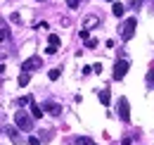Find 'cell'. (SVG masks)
<instances>
[{
    "label": "cell",
    "mask_w": 154,
    "mask_h": 145,
    "mask_svg": "<svg viewBox=\"0 0 154 145\" xmlns=\"http://www.w3.org/2000/svg\"><path fill=\"white\" fill-rule=\"evenodd\" d=\"M14 124H17V128H19V131L31 133V131H33V117H31V114H26L24 109H19V112L14 114Z\"/></svg>",
    "instance_id": "cell-1"
},
{
    "label": "cell",
    "mask_w": 154,
    "mask_h": 145,
    "mask_svg": "<svg viewBox=\"0 0 154 145\" xmlns=\"http://www.w3.org/2000/svg\"><path fill=\"white\" fill-rule=\"evenodd\" d=\"M135 26H137V19H135V17L126 19V21L121 24V29H119L121 38H123V40H131V38H133V34H135Z\"/></svg>",
    "instance_id": "cell-2"
},
{
    "label": "cell",
    "mask_w": 154,
    "mask_h": 145,
    "mask_svg": "<svg viewBox=\"0 0 154 145\" xmlns=\"http://www.w3.org/2000/svg\"><path fill=\"white\" fill-rule=\"evenodd\" d=\"M116 112H119V119L121 121H131V105H128V98H119V105H116Z\"/></svg>",
    "instance_id": "cell-3"
},
{
    "label": "cell",
    "mask_w": 154,
    "mask_h": 145,
    "mask_svg": "<svg viewBox=\"0 0 154 145\" xmlns=\"http://www.w3.org/2000/svg\"><path fill=\"white\" fill-rule=\"evenodd\" d=\"M128 69H131L128 60H119V62L114 64V74H112V76H114V81H121V79L128 74Z\"/></svg>",
    "instance_id": "cell-4"
},
{
    "label": "cell",
    "mask_w": 154,
    "mask_h": 145,
    "mask_svg": "<svg viewBox=\"0 0 154 145\" xmlns=\"http://www.w3.org/2000/svg\"><path fill=\"white\" fill-rule=\"evenodd\" d=\"M40 67H43V60L40 57H29L21 64V72H33V69H40Z\"/></svg>",
    "instance_id": "cell-5"
},
{
    "label": "cell",
    "mask_w": 154,
    "mask_h": 145,
    "mask_svg": "<svg viewBox=\"0 0 154 145\" xmlns=\"http://www.w3.org/2000/svg\"><path fill=\"white\" fill-rule=\"evenodd\" d=\"M43 107H45L48 114H52V117H59V114H62V105H59V102H45Z\"/></svg>",
    "instance_id": "cell-6"
},
{
    "label": "cell",
    "mask_w": 154,
    "mask_h": 145,
    "mask_svg": "<svg viewBox=\"0 0 154 145\" xmlns=\"http://www.w3.org/2000/svg\"><path fill=\"white\" fill-rule=\"evenodd\" d=\"M97 24H100V17H95V14H93V17H85V19H83V29H85V31L95 29Z\"/></svg>",
    "instance_id": "cell-7"
},
{
    "label": "cell",
    "mask_w": 154,
    "mask_h": 145,
    "mask_svg": "<svg viewBox=\"0 0 154 145\" xmlns=\"http://www.w3.org/2000/svg\"><path fill=\"white\" fill-rule=\"evenodd\" d=\"M123 12H126V5L123 2H114L112 5V14L114 17H123Z\"/></svg>",
    "instance_id": "cell-8"
},
{
    "label": "cell",
    "mask_w": 154,
    "mask_h": 145,
    "mask_svg": "<svg viewBox=\"0 0 154 145\" xmlns=\"http://www.w3.org/2000/svg\"><path fill=\"white\" fill-rule=\"evenodd\" d=\"M109 100H112V93H109V88H102V91H100V102L107 107V105H109Z\"/></svg>",
    "instance_id": "cell-9"
},
{
    "label": "cell",
    "mask_w": 154,
    "mask_h": 145,
    "mask_svg": "<svg viewBox=\"0 0 154 145\" xmlns=\"http://www.w3.org/2000/svg\"><path fill=\"white\" fill-rule=\"evenodd\" d=\"M29 81H31V74H29V72H21L19 79H17V83H19L21 88H26V86H29Z\"/></svg>",
    "instance_id": "cell-10"
},
{
    "label": "cell",
    "mask_w": 154,
    "mask_h": 145,
    "mask_svg": "<svg viewBox=\"0 0 154 145\" xmlns=\"http://www.w3.org/2000/svg\"><path fill=\"white\" fill-rule=\"evenodd\" d=\"M31 117H33V119H40V117H43V107H38L36 102H31Z\"/></svg>",
    "instance_id": "cell-11"
},
{
    "label": "cell",
    "mask_w": 154,
    "mask_h": 145,
    "mask_svg": "<svg viewBox=\"0 0 154 145\" xmlns=\"http://www.w3.org/2000/svg\"><path fill=\"white\" fill-rule=\"evenodd\" d=\"M74 145H95V143H93V138H85V136H78V138H74Z\"/></svg>",
    "instance_id": "cell-12"
},
{
    "label": "cell",
    "mask_w": 154,
    "mask_h": 145,
    "mask_svg": "<svg viewBox=\"0 0 154 145\" xmlns=\"http://www.w3.org/2000/svg\"><path fill=\"white\" fill-rule=\"evenodd\" d=\"M7 136L12 138V143H14V145H21V138H19V133H17L14 128H7Z\"/></svg>",
    "instance_id": "cell-13"
},
{
    "label": "cell",
    "mask_w": 154,
    "mask_h": 145,
    "mask_svg": "<svg viewBox=\"0 0 154 145\" xmlns=\"http://www.w3.org/2000/svg\"><path fill=\"white\" fill-rule=\"evenodd\" d=\"M48 45H52V48L59 50V36L57 34H50V36H48Z\"/></svg>",
    "instance_id": "cell-14"
},
{
    "label": "cell",
    "mask_w": 154,
    "mask_h": 145,
    "mask_svg": "<svg viewBox=\"0 0 154 145\" xmlns=\"http://www.w3.org/2000/svg\"><path fill=\"white\" fill-rule=\"evenodd\" d=\"M48 76H50V81H57L59 76H62V69H59V67H57V69H50V72H48Z\"/></svg>",
    "instance_id": "cell-15"
},
{
    "label": "cell",
    "mask_w": 154,
    "mask_h": 145,
    "mask_svg": "<svg viewBox=\"0 0 154 145\" xmlns=\"http://www.w3.org/2000/svg\"><path fill=\"white\" fill-rule=\"evenodd\" d=\"M147 86H149V88H154V67L147 72Z\"/></svg>",
    "instance_id": "cell-16"
},
{
    "label": "cell",
    "mask_w": 154,
    "mask_h": 145,
    "mask_svg": "<svg viewBox=\"0 0 154 145\" xmlns=\"http://www.w3.org/2000/svg\"><path fill=\"white\" fill-rule=\"evenodd\" d=\"M7 38H10V31L7 29H0V43H5Z\"/></svg>",
    "instance_id": "cell-17"
},
{
    "label": "cell",
    "mask_w": 154,
    "mask_h": 145,
    "mask_svg": "<svg viewBox=\"0 0 154 145\" xmlns=\"http://www.w3.org/2000/svg\"><path fill=\"white\" fill-rule=\"evenodd\" d=\"M29 145H40V138H36V136H29V140H26Z\"/></svg>",
    "instance_id": "cell-18"
},
{
    "label": "cell",
    "mask_w": 154,
    "mask_h": 145,
    "mask_svg": "<svg viewBox=\"0 0 154 145\" xmlns=\"http://www.w3.org/2000/svg\"><path fill=\"white\" fill-rule=\"evenodd\" d=\"M85 45H88V48H97V40H95V38H88Z\"/></svg>",
    "instance_id": "cell-19"
},
{
    "label": "cell",
    "mask_w": 154,
    "mask_h": 145,
    "mask_svg": "<svg viewBox=\"0 0 154 145\" xmlns=\"http://www.w3.org/2000/svg\"><path fill=\"white\" fill-rule=\"evenodd\" d=\"M140 5H142V0H131V7L133 10H140Z\"/></svg>",
    "instance_id": "cell-20"
},
{
    "label": "cell",
    "mask_w": 154,
    "mask_h": 145,
    "mask_svg": "<svg viewBox=\"0 0 154 145\" xmlns=\"http://www.w3.org/2000/svg\"><path fill=\"white\" fill-rule=\"evenodd\" d=\"M57 53V48H52V45H48V48H45V55H55Z\"/></svg>",
    "instance_id": "cell-21"
},
{
    "label": "cell",
    "mask_w": 154,
    "mask_h": 145,
    "mask_svg": "<svg viewBox=\"0 0 154 145\" xmlns=\"http://www.w3.org/2000/svg\"><path fill=\"white\" fill-rule=\"evenodd\" d=\"M107 2H114V0H107Z\"/></svg>",
    "instance_id": "cell-22"
}]
</instances>
